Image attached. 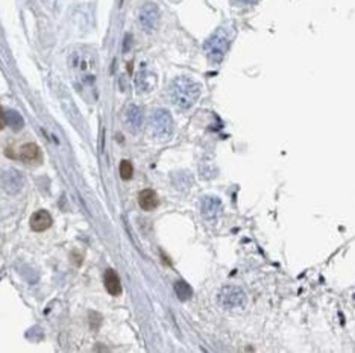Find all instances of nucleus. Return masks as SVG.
Returning a JSON list of instances; mask_svg holds the SVG:
<instances>
[{
    "label": "nucleus",
    "instance_id": "obj_1",
    "mask_svg": "<svg viewBox=\"0 0 355 353\" xmlns=\"http://www.w3.org/2000/svg\"><path fill=\"white\" fill-rule=\"evenodd\" d=\"M70 67L75 72V82L78 90L84 94L87 91L94 92L96 84V60L84 48L75 50L70 56Z\"/></svg>",
    "mask_w": 355,
    "mask_h": 353
},
{
    "label": "nucleus",
    "instance_id": "obj_2",
    "mask_svg": "<svg viewBox=\"0 0 355 353\" xmlns=\"http://www.w3.org/2000/svg\"><path fill=\"white\" fill-rule=\"evenodd\" d=\"M200 96V85L190 78H178L172 84L170 97L173 104L181 110L191 108Z\"/></svg>",
    "mask_w": 355,
    "mask_h": 353
},
{
    "label": "nucleus",
    "instance_id": "obj_3",
    "mask_svg": "<svg viewBox=\"0 0 355 353\" xmlns=\"http://www.w3.org/2000/svg\"><path fill=\"white\" fill-rule=\"evenodd\" d=\"M205 54L213 62H220L229 48V36L223 29H219L205 41Z\"/></svg>",
    "mask_w": 355,
    "mask_h": 353
},
{
    "label": "nucleus",
    "instance_id": "obj_4",
    "mask_svg": "<svg viewBox=\"0 0 355 353\" xmlns=\"http://www.w3.org/2000/svg\"><path fill=\"white\" fill-rule=\"evenodd\" d=\"M150 126L154 136L158 140H167L173 132V118L169 111L157 110L150 117Z\"/></svg>",
    "mask_w": 355,
    "mask_h": 353
},
{
    "label": "nucleus",
    "instance_id": "obj_5",
    "mask_svg": "<svg viewBox=\"0 0 355 353\" xmlns=\"http://www.w3.org/2000/svg\"><path fill=\"white\" fill-rule=\"evenodd\" d=\"M219 302L226 310L238 308L244 304V292L238 286H225L219 294Z\"/></svg>",
    "mask_w": 355,
    "mask_h": 353
},
{
    "label": "nucleus",
    "instance_id": "obj_6",
    "mask_svg": "<svg viewBox=\"0 0 355 353\" xmlns=\"http://www.w3.org/2000/svg\"><path fill=\"white\" fill-rule=\"evenodd\" d=\"M23 176L17 170H7L0 174V188L8 194H17L23 188Z\"/></svg>",
    "mask_w": 355,
    "mask_h": 353
},
{
    "label": "nucleus",
    "instance_id": "obj_7",
    "mask_svg": "<svg viewBox=\"0 0 355 353\" xmlns=\"http://www.w3.org/2000/svg\"><path fill=\"white\" fill-rule=\"evenodd\" d=\"M140 24L141 28L146 30V32H152L157 24H158V20H160V10L157 5L154 4H146L141 10H140Z\"/></svg>",
    "mask_w": 355,
    "mask_h": 353
},
{
    "label": "nucleus",
    "instance_id": "obj_8",
    "mask_svg": "<svg viewBox=\"0 0 355 353\" xmlns=\"http://www.w3.org/2000/svg\"><path fill=\"white\" fill-rule=\"evenodd\" d=\"M155 84H157L155 74L152 73V72L143 64L141 68H140V72H138V74H137V79H135L137 90H138L140 92H147V91H150L152 88L155 86Z\"/></svg>",
    "mask_w": 355,
    "mask_h": 353
},
{
    "label": "nucleus",
    "instance_id": "obj_9",
    "mask_svg": "<svg viewBox=\"0 0 355 353\" xmlns=\"http://www.w3.org/2000/svg\"><path fill=\"white\" fill-rule=\"evenodd\" d=\"M222 212V202L217 197H205L202 200V214L208 220H214Z\"/></svg>",
    "mask_w": 355,
    "mask_h": 353
},
{
    "label": "nucleus",
    "instance_id": "obj_10",
    "mask_svg": "<svg viewBox=\"0 0 355 353\" xmlns=\"http://www.w3.org/2000/svg\"><path fill=\"white\" fill-rule=\"evenodd\" d=\"M54 220H52V216H50L47 211L41 210V211H37L35 214H32L31 217V228L35 230V232H44L47 230L50 226H52Z\"/></svg>",
    "mask_w": 355,
    "mask_h": 353
},
{
    "label": "nucleus",
    "instance_id": "obj_11",
    "mask_svg": "<svg viewBox=\"0 0 355 353\" xmlns=\"http://www.w3.org/2000/svg\"><path fill=\"white\" fill-rule=\"evenodd\" d=\"M158 196L154 190H143L138 194V205L144 211H154L158 206Z\"/></svg>",
    "mask_w": 355,
    "mask_h": 353
},
{
    "label": "nucleus",
    "instance_id": "obj_12",
    "mask_svg": "<svg viewBox=\"0 0 355 353\" xmlns=\"http://www.w3.org/2000/svg\"><path fill=\"white\" fill-rule=\"evenodd\" d=\"M19 158L23 160L25 162H31V164L40 162L41 161V150L37 144L28 142L20 148V156Z\"/></svg>",
    "mask_w": 355,
    "mask_h": 353
},
{
    "label": "nucleus",
    "instance_id": "obj_13",
    "mask_svg": "<svg viewBox=\"0 0 355 353\" xmlns=\"http://www.w3.org/2000/svg\"><path fill=\"white\" fill-rule=\"evenodd\" d=\"M104 280H105V288H107V291H108L111 296L117 297V296L122 294L120 278L117 276V273H116L114 270L108 268V270L105 272V278H104Z\"/></svg>",
    "mask_w": 355,
    "mask_h": 353
},
{
    "label": "nucleus",
    "instance_id": "obj_14",
    "mask_svg": "<svg viewBox=\"0 0 355 353\" xmlns=\"http://www.w3.org/2000/svg\"><path fill=\"white\" fill-rule=\"evenodd\" d=\"M126 124L132 132H137L143 126V112L138 106L132 105L126 111Z\"/></svg>",
    "mask_w": 355,
    "mask_h": 353
},
{
    "label": "nucleus",
    "instance_id": "obj_15",
    "mask_svg": "<svg viewBox=\"0 0 355 353\" xmlns=\"http://www.w3.org/2000/svg\"><path fill=\"white\" fill-rule=\"evenodd\" d=\"M7 124H10L13 128V130L17 132V130H20L25 126V120H23V117L17 111L10 110V111H7Z\"/></svg>",
    "mask_w": 355,
    "mask_h": 353
},
{
    "label": "nucleus",
    "instance_id": "obj_16",
    "mask_svg": "<svg viewBox=\"0 0 355 353\" xmlns=\"http://www.w3.org/2000/svg\"><path fill=\"white\" fill-rule=\"evenodd\" d=\"M175 292L179 300H188L193 296V290L185 280H178L175 284Z\"/></svg>",
    "mask_w": 355,
    "mask_h": 353
},
{
    "label": "nucleus",
    "instance_id": "obj_17",
    "mask_svg": "<svg viewBox=\"0 0 355 353\" xmlns=\"http://www.w3.org/2000/svg\"><path fill=\"white\" fill-rule=\"evenodd\" d=\"M120 176L125 180H129L134 176V167L129 161H122L120 162Z\"/></svg>",
    "mask_w": 355,
    "mask_h": 353
},
{
    "label": "nucleus",
    "instance_id": "obj_18",
    "mask_svg": "<svg viewBox=\"0 0 355 353\" xmlns=\"http://www.w3.org/2000/svg\"><path fill=\"white\" fill-rule=\"evenodd\" d=\"M5 126H7V112L0 106V129H4Z\"/></svg>",
    "mask_w": 355,
    "mask_h": 353
},
{
    "label": "nucleus",
    "instance_id": "obj_19",
    "mask_svg": "<svg viewBox=\"0 0 355 353\" xmlns=\"http://www.w3.org/2000/svg\"><path fill=\"white\" fill-rule=\"evenodd\" d=\"M237 5H250V4H255L257 0H234Z\"/></svg>",
    "mask_w": 355,
    "mask_h": 353
}]
</instances>
